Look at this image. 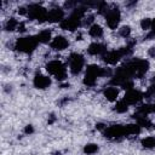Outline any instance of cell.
I'll return each instance as SVG.
<instances>
[{"instance_id":"6da1fadb","label":"cell","mask_w":155,"mask_h":155,"mask_svg":"<svg viewBox=\"0 0 155 155\" xmlns=\"http://www.w3.org/2000/svg\"><path fill=\"white\" fill-rule=\"evenodd\" d=\"M46 70L48 71V74H51L53 78H56L59 81H63L67 79V67L57 59L50 61L46 64Z\"/></svg>"},{"instance_id":"7a4b0ae2","label":"cell","mask_w":155,"mask_h":155,"mask_svg":"<svg viewBox=\"0 0 155 155\" xmlns=\"http://www.w3.org/2000/svg\"><path fill=\"white\" fill-rule=\"evenodd\" d=\"M39 42L36 40V36H24V38L17 39L15 48L23 53H31L36 48Z\"/></svg>"},{"instance_id":"3957f363","label":"cell","mask_w":155,"mask_h":155,"mask_svg":"<svg viewBox=\"0 0 155 155\" xmlns=\"http://www.w3.org/2000/svg\"><path fill=\"white\" fill-rule=\"evenodd\" d=\"M102 73H103V68L96 64H91L86 68V73H85V78H84V84L88 87L94 86L97 82L98 78H102Z\"/></svg>"},{"instance_id":"277c9868","label":"cell","mask_w":155,"mask_h":155,"mask_svg":"<svg viewBox=\"0 0 155 155\" xmlns=\"http://www.w3.org/2000/svg\"><path fill=\"white\" fill-rule=\"evenodd\" d=\"M28 13L27 16L30 19L38 21V22H45L47 21V15H48V10H46L44 6L39 5V4H31L27 7Z\"/></svg>"},{"instance_id":"5b68a950","label":"cell","mask_w":155,"mask_h":155,"mask_svg":"<svg viewBox=\"0 0 155 155\" xmlns=\"http://www.w3.org/2000/svg\"><path fill=\"white\" fill-rule=\"evenodd\" d=\"M131 52V47H124L119 50H113V51H107V53L103 56V61L108 64H116L122 57L127 56Z\"/></svg>"},{"instance_id":"8992f818","label":"cell","mask_w":155,"mask_h":155,"mask_svg":"<svg viewBox=\"0 0 155 155\" xmlns=\"http://www.w3.org/2000/svg\"><path fill=\"white\" fill-rule=\"evenodd\" d=\"M68 65H69L70 73L73 75H78L82 70V68L85 65V58H84V56L80 54V53H76V52L71 53L69 56V58H68Z\"/></svg>"},{"instance_id":"52a82bcc","label":"cell","mask_w":155,"mask_h":155,"mask_svg":"<svg viewBox=\"0 0 155 155\" xmlns=\"http://www.w3.org/2000/svg\"><path fill=\"white\" fill-rule=\"evenodd\" d=\"M104 17H105V23L110 29H116L119 27V23L121 19V13H120L119 8H116V7L110 8L109 7V10L104 15Z\"/></svg>"},{"instance_id":"ba28073f","label":"cell","mask_w":155,"mask_h":155,"mask_svg":"<svg viewBox=\"0 0 155 155\" xmlns=\"http://www.w3.org/2000/svg\"><path fill=\"white\" fill-rule=\"evenodd\" d=\"M103 133L109 139H120V138L126 137L125 126H122V125H113V126H109V127H107L103 131Z\"/></svg>"},{"instance_id":"9c48e42d","label":"cell","mask_w":155,"mask_h":155,"mask_svg":"<svg viewBox=\"0 0 155 155\" xmlns=\"http://www.w3.org/2000/svg\"><path fill=\"white\" fill-rule=\"evenodd\" d=\"M143 98H144V96H143L142 92H139L136 88H131V90H127L126 91V93H125V96H124L122 99L128 105H133V104H138Z\"/></svg>"},{"instance_id":"30bf717a","label":"cell","mask_w":155,"mask_h":155,"mask_svg":"<svg viewBox=\"0 0 155 155\" xmlns=\"http://www.w3.org/2000/svg\"><path fill=\"white\" fill-rule=\"evenodd\" d=\"M33 85L39 90H45L51 85V78L44 74H36L33 79Z\"/></svg>"},{"instance_id":"8fae6325","label":"cell","mask_w":155,"mask_h":155,"mask_svg":"<svg viewBox=\"0 0 155 155\" xmlns=\"http://www.w3.org/2000/svg\"><path fill=\"white\" fill-rule=\"evenodd\" d=\"M64 19V11L61 7H53L51 10H48V15H47V21L48 22H62Z\"/></svg>"},{"instance_id":"7c38bea8","label":"cell","mask_w":155,"mask_h":155,"mask_svg":"<svg viewBox=\"0 0 155 155\" xmlns=\"http://www.w3.org/2000/svg\"><path fill=\"white\" fill-rule=\"evenodd\" d=\"M88 54L91 56H104L107 53V47L101 42H92L87 48Z\"/></svg>"},{"instance_id":"4fadbf2b","label":"cell","mask_w":155,"mask_h":155,"mask_svg":"<svg viewBox=\"0 0 155 155\" xmlns=\"http://www.w3.org/2000/svg\"><path fill=\"white\" fill-rule=\"evenodd\" d=\"M50 45H51V47H52L53 50L62 51V50H65V48L69 46V41H68L64 36L58 35V36H54V38L52 39V41L50 42Z\"/></svg>"},{"instance_id":"5bb4252c","label":"cell","mask_w":155,"mask_h":155,"mask_svg":"<svg viewBox=\"0 0 155 155\" xmlns=\"http://www.w3.org/2000/svg\"><path fill=\"white\" fill-rule=\"evenodd\" d=\"M103 94H104V97H105L108 101L114 102V101H117L119 90L116 88V86H109V87H107V88L103 91Z\"/></svg>"},{"instance_id":"9a60e30c","label":"cell","mask_w":155,"mask_h":155,"mask_svg":"<svg viewBox=\"0 0 155 155\" xmlns=\"http://www.w3.org/2000/svg\"><path fill=\"white\" fill-rule=\"evenodd\" d=\"M52 36H51V31L48 29H45V30H41L38 35H36V40L38 42H41V44H47V42H51L52 41Z\"/></svg>"},{"instance_id":"2e32d148","label":"cell","mask_w":155,"mask_h":155,"mask_svg":"<svg viewBox=\"0 0 155 155\" xmlns=\"http://www.w3.org/2000/svg\"><path fill=\"white\" fill-rule=\"evenodd\" d=\"M88 34H90L92 38L98 39V38L103 36V29H102V27H101L99 24L93 23V24L90 25V28H88Z\"/></svg>"},{"instance_id":"e0dca14e","label":"cell","mask_w":155,"mask_h":155,"mask_svg":"<svg viewBox=\"0 0 155 155\" xmlns=\"http://www.w3.org/2000/svg\"><path fill=\"white\" fill-rule=\"evenodd\" d=\"M142 127L138 124H130L125 126V131H126V136H136L140 133Z\"/></svg>"},{"instance_id":"ac0fdd59","label":"cell","mask_w":155,"mask_h":155,"mask_svg":"<svg viewBox=\"0 0 155 155\" xmlns=\"http://www.w3.org/2000/svg\"><path fill=\"white\" fill-rule=\"evenodd\" d=\"M18 25H19V22L16 18H10L5 24V29L7 31H13V30L18 29Z\"/></svg>"},{"instance_id":"d6986e66","label":"cell","mask_w":155,"mask_h":155,"mask_svg":"<svg viewBox=\"0 0 155 155\" xmlns=\"http://www.w3.org/2000/svg\"><path fill=\"white\" fill-rule=\"evenodd\" d=\"M117 113H125V111H127L128 110V104L124 101V99H119L117 102H116V104H115V108H114Z\"/></svg>"},{"instance_id":"ffe728a7","label":"cell","mask_w":155,"mask_h":155,"mask_svg":"<svg viewBox=\"0 0 155 155\" xmlns=\"http://www.w3.org/2000/svg\"><path fill=\"white\" fill-rule=\"evenodd\" d=\"M98 151V145L94 144V143H88L84 147V153L87 154V155H93Z\"/></svg>"},{"instance_id":"44dd1931","label":"cell","mask_w":155,"mask_h":155,"mask_svg":"<svg viewBox=\"0 0 155 155\" xmlns=\"http://www.w3.org/2000/svg\"><path fill=\"white\" fill-rule=\"evenodd\" d=\"M142 145L147 149H151L155 148V137H145L142 139Z\"/></svg>"},{"instance_id":"7402d4cb","label":"cell","mask_w":155,"mask_h":155,"mask_svg":"<svg viewBox=\"0 0 155 155\" xmlns=\"http://www.w3.org/2000/svg\"><path fill=\"white\" fill-rule=\"evenodd\" d=\"M151 24H153V19H150V18H143L140 21V27L144 30H150L151 29Z\"/></svg>"},{"instance_id":"603a6c76","label":"cell","mask_w":155,"mask_h":155,"mask_svg":"<svg viewBox=\"0 0 155 155\" xmlns=\"http://www.w3.org/2000/svg\"><path fill=\"white\" fill-rule=\"evenodd\" d=\"M119 34H120V36H122V38H128V36L131 35V28H130L128 25H124V27H121V28L119 29Z\"/></svg>"},{"instance_id":"cb8c5ba5","label":"cell","mask_w":155,"mask_h":155,"mask_svg":"<svg viewBox=\"0 0 155 155\" xmlns=\"http://www.w3.org/2000/svg\"><path fill=\"white\" fill-rule=\"evenodd\" d=\"M34 132V128H33V126L31 125H28V126H25V128H24V133H27V134H30V133H33Z\"/></svg>"},{"instance_id":"d4e9b609","label":"cell","mask_w":155,"mask_h":155,"mask_svg":"<svg viewBox=\"0 0 155 155\" xmlns=\"http://www.w3.org/2000/svg\"><path fill=\"white\" fill-rule=\"evenodd\" d=\"M148 54H149L151 58H155V47H150L149 51H148Z\"/></svg>"},{"instance_id":"484cf974","label":"cell","mask_w":155,"mask_h":155,"mask_svg":"<svg viewBox=\"0 0 155 155\" xmlns=\"http://www.w3.org/2000/svg\"><path fill=\"white\" fill-rule=\"evenodd\" d=\"M154 108H155V104H154Z\"/></svg>"}]
</instances>
